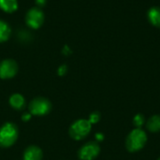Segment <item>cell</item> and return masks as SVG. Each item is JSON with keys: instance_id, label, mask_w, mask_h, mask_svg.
<instances>
[{"instance_id": "9", "label": "cell", "mask_w": 160, "mask_h": 160, "mask_svg": "<svg viewBox=\"0 0 160 160\" xmlns=\"http://www.w3.org/2000/svg\"><path fill=\"white\" fill-rule=\"evenodd\" d=\"M146 127H147V129H148L150 132H154V133L159 132L160 131V115L159 114L154 115V116H152L151 118H149V120H148V121H147V123H146Z\"/></svg>"}, {"instance_id": "10", "label": "cell", "mask_w": 160, "mask_h": 160, "mask_svg": "<svg viewBox=\"0 0 160 160\" xmlns=\"http://www.w3.org/2000/svg\"><path fill=\"white\" fill-rule=\"evenodd\" d=\"M0 8L8 13H12L18 8L17 0H0Z\"/></svg>"}, {"instance_id": "8", "label": "cell", "mask_w": 160, "mask_h": 160, "mask_svg": "<svg viewBox=\"0 0 160 160\" xmlns=\"http://www.w3.org/2000/svg\"><path fill=\"white\" fill-rule=\"evenodd\" d=\"M42 159V151L40 148L35 145L27 147L23 154V160H41Z\"/></svg>"}, {"instance_id": "15", "label": "cell", "mask_w": 160, "mask_h": 160, "mask_svg": "<svg viewBox=\"0 0 160 160\" xmlns=\"http://www.w3.org/2000/svg\"><path fill=\"white\" fill-rule=\"evenodd\" d=\"M99 119H100V114H99L98 112H93V113L90 115L88 121H89V122L91 123V125H92V124L98 123V122L99 121Z\"/></svg>"}, {"instance_id": "17", "label": "cell", "mask_w": 160, "mask_h": 160, "mask_svg": "<svg viewBox=\"0 0 160 160\" xmlns=\"http://www.w3.org/2000/svg\"><path fill=\"white\" fill-rule=\"evenodd\" d=\"M46 4V0H36V5L38 8H42Z\"/></svg>"}, {"instance_id": "3", "label": "cell", "mask_w": 160, "mask_h": 160, "mask_svg": "<svg viewBox=\"0 0 160 160\" xmlns=\"http://www.w3.org/2000/svg\"><path fill=\"white\" fill-rule=\"evenodd\" d=\"M91 123L85 119H80L74 122L69 128V135L73 140L81 141L84 139L91 130Z\"/></svg>"}, {"instance_id": "14", "label": "cell", "mask_w": 160, "mask_h": 160, "mask_svg": "<svg viewBox=\"0 0 160 160\" xmlns=\"http://www.w3.org/2000/svg\"><path fill=\"white\" fill-rule=\"evenodd\" d=\"M144 122H145V118L142 114H137L133 119V125L137 128H141V127L143 126Z\"/></svg>"}, {"instance_id": "12", "label": "cell", "mask_w": 160, "mask_h": 160, "mask_svg": "<svg viewBox=\"0 0 160 160\" xmlns=\"http://www.w3.org/2000/svg\"><path fill=\"white\" fill-rule=\"evenodd\" d=\"M9 104L13 109L21 110L24 105V98L20 94H13L9 98Z\"/></svg>"}, {"instance_id": "6", "label": "cell", "mask_w": 160, "mask_h": 160, "mask_svg": "<svg viewBox=\"0 0 160 160\" xmlns=\"http://www.w3.org/2000/svg\"><path fill=\"white\" fill-rule=\"evenodd\" d=\"M100 147L97 142H90L84 144L79 151V158L82 160H94L99 154Z\"/></svg>"}, {"instance_id": "20", "label": "cell", "mask_w": 160, "mask_h": 160, "mask_svg": "<svg viewBox=\"0 0 160 160\" xmlns=\"http://www.w3.org/2000/svg\"><path fill=\"white\" fill-rule=\"evenodd\" d=\"M158 160H160V158H158Z\"/></svg>"}, {"instance_id": "4", "label": "cell", "mask_w": 160, "mask_h": 160, "mask_svg": "<svg viewBox=\"0 0 160 160\" xmlns=\"http://www.w3.org/2000/svg\"><path fill=\"white\" fill-rule=\"evenodd\" d=\"M51 102L44 98H37L33 99L29 105L31 114L42 116L47 114L51 111Z\"/></svg>"}, {"instance_id": "16", "label": "cell", "mask_w": 160, "mask_h": 160, "mask_svg": "<svg viewBox=\"0 0 160 160\" xmlns=\"http://www.w3.org/2000/svg\"><path fill=\"white\" fill-rule=\"evenodd\" d=\"M66 72H67V67H66V66H61V67L58 68V74H59L60 76L65 75Z\"/></svg>"}, {"instance_id": "1", "label": "cell", "mask_w": 160, "mask_h": 160, "mask_svg": "<svg viewBox=\"0 0 160 160\" xmlns=\"http://www.w3.org/2000/svg\"><path fill=\"white\" fill-rule=\"evenodd\" d=\"M147 142L146 133L141 128H136L132 130L127 137L126 147L128 152L135 153L142 150Z\"/></svg>"}, {"instance_id": "18", "label": "cell", "mask_w": 160, "mask_h": 160, "mask_svg": "<svg viewBox=\"0 0 160 160\" xmlns=\"http://www.w3.org/2000/svg\"><path fill=\"white\" fill-rule=\"evenodd\" d=\"M30 117H31V115H30L29 113H25V114L22 115V119L23 121H28V120L30 119Z\"/></svg>"}, {"instance_id": "13", "label": "cell", "mask_w": 160, "mask_h": 160, "mask_svg": "<svg viewBox=\"0 0 160 160\" xmlns=\"http://www.w3.org/2000/svg\"><path fill=\"white\" fill-rule=\"evenodd\" d=\"M11 34V29L9 25L4 21L0 20V43L8 39Z\"/></svg>"}, {"instance_id": "7", "label": "cell", "mask_w": 160, "mask_h": 160, "mask_svg": "<svg viewBox=\"0 0 160 160\" xmlns=\"http://www.w3.org/2000/svg\"><path fill=\"white\" fill-rule=\"evenodd\" d=\"M18 71L17 63L12 59H6L0 63V78L10 79L16 75Z\"/></svg>"}, {"instance_id": "11", "label": "cell", "mask_w": 160, "mask_h": 160, "mask_svg": "<svg viewBox=\"0 0 160 160\" xmlns=\"http://www.w3.org/2000/svg\"><path fill=\"white\" fill-rule=\"evenodd\" d=\"M148 19L153 25L160 27V8L154 7L150 8L148 11Z\"/></svg>"}, {"instance_id": "19", "label": "cell", "mask_w": 160, "mask_h": 160, "mask_svg": "<svg viewBox=\"0 0 160 160\" xmlns=\"http://www.w3.org/2000/svg\"><path fill=\"white\" fill-rule=\"evenodd\" d=\"M96 137H97V139H98V141H102V140H103V135H102V134H97Z\"/></svg>"}, {"instance_id": "5", "label": "cell", "mask_w": 160, "mask_h": 160, "mask_svg": "<svg viewBox=\"0 0 160 160\" xmlns=\"http://www.w3.org/2000/svg\"><path fill=\"white\" fill-rule=\"evenodd\" d=\"M25 22H26V24L32 29L39 28L44 22V14L42 10L38 7L32 8L26 13Z\"/></svg>"}, {"instance_id": "2", "label": "cell", "mask_w": 160, "mask_h": 160, "mask_svg": "<svg viewBox=\"0 0 160 160\" xmlns=\"http://www.w3.org/2000/svg\"><path fill=\"white\" fill-rule=\"evenodd\" d=\"M18 138L17 127L12 123H6L0 128V146L9 147Z\"/></svg>"}]
</instances>
